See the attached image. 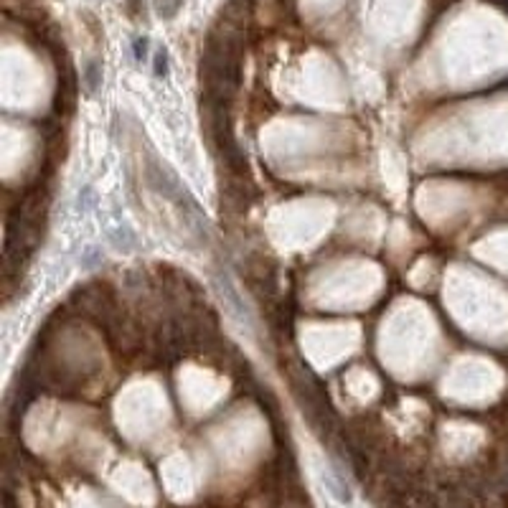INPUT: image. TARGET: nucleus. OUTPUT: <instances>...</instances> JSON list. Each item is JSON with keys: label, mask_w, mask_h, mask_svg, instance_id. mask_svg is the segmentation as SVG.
<instances>
[{"label": "nucleus", "mask_w": 508, "mask_h": 508, "mask_svg": "<svg viewBox=\"0 0 508 508\" xmlns=\"http://www.w3.org/2000/svg\"><path fill=\"white\" fill-rule=\"evenodd\" d=\"M81 79H84V87H87V92H97V89L102 87V67L97 64V61H89L87 67H84Z\"/></svg>", "instance_id": "f257e3e1"}, {"label": "nucleus", "mask_w": 508, "mask_h": 508, "mask_svg": "<svg viewBox=\"0 0 508 508\" xmlns=\"http://www.w3.org/2000/svg\"><path fill=\"white\" fill-rule=\"evenodd\" d=\"M155 8H158V15L161 18H173L181 8V0H155Z\"/></svg>", "instance_id": "f03ea898"}, {"label": "nucleus", "mask_w": 508, "mask_h": 508, "mask_svg": "<svg viewBox=\"0 0 508 508\" xmlns=\"http://www.w3.org/2000/svg\"><path fill=\"white\" fill-rule=\"evenodd\" d=\"M168 74V51L158 48L155 51V76H166Z\"/></svg>", "instance_id": "7ed1b4c3"}, {"label": "nucleus", "mask_w": 508, "mask_h": 508, "mask_svg": "<svg viewBox=\"0 0 508 508\" xmlns=\"http://www.w3.org/2000/svg\"><path fill=\"white\" fill-rule=\"evenodd\" d=\"M133 54H135V61H142L147 56V39L145 36H138V39L133 41Z\"/></svg>", "instance_id": "20e7f679"}, {"label": "nucleus", "mask_w": 508, "mask_h": 508, "mask_svg": "<svg viewBox=\"0 0 508 508\" xmlns=\"http://www.w3.org/2000/svg\"><path fill=\"white\" fill-rule=\"evenodd\" d=\"M89 201H92V188L84 186V188H81V194H79V206H81V208H87V206H89Z\"/></svg>", "instance_id": "39448f33"}]
</instances>
